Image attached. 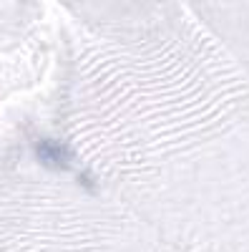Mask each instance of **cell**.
<instances>
[{"instance_id": "obj_1", "label": "cell", "mask_w": 249, "mask_h": 252, "mask_svg": "<svg viewBox=\"0 0 249 252\" xmlns=\"http://www.w3.org/2000/svg\"><path fill=\"white\" fill-rule=\"evenodd\" d=\"M68 10V164L169 252H249V73L189 3Z\"/></svg>"}, {"instance_id": "obj_2", "label": "cell", "mask_w": 249, "mask_h": 252, "mask_svg": "<svg viewBox=\"0 0 249 252\" xmlns=\"http://www.w3.org/2000/svg\"><path fill=\"white\" fill-rule=\"evenodd\" d=\"M189 8L249 73V3H242V0L201 3V0H196V3H189Z\"/></svg>"}]
</instances>
